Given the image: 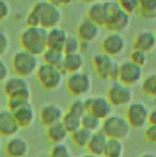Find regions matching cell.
Masks as SVG:
<instances>
[{"instance_id": "obj_1", "label": "cell", "mask_w": 156, "mask_h": 157, "mask_svg": "<svg viewBox=\"0 0 156 157\" xmlns=\"http://www.w3.org/2000/svg\"><path fill=\"white\" fill-rule=\"evenodd\" d=\"M48 31L42 27H26L19 35V44L22 50H25L35 56H41L46 51Z\"/></svg>"}, {"instance_id": "obj_2", "label": "cell", "mask_w": 156, "mask_h": 157, "mask_svg": "<svg viewBox=\"0 0 156 157\" xmlns=\"http://www.w3.org/2000/svg\"><path fill=\"white\" fill-rule=\"evenodd\" d=\"M32 6L37 13L40 27L45 28L46 31L60 27V23L63 21V12L58 6L54 5L53 2L41 0V2L35 3Z\"/></svg>"}, {"instance_id": "obj_3", "label": "cell", "mask_w": 156, "mask_h": 157, "mask_svg": "<svg viewBox=\"0 0 156 157\" xmlns=\"http://www.w3.org/2000/svg\"><path fill=\"white\" fill-rule=\"evenodd\" d=\"M38 67H40V60L38 56L29 54L25 50H18L12 58V68L14 75L27 78L36 74Z\"/></svg>"}, {"instance_id": "obj_4", "label": "cell", "mask_w": 156, "mask_h": 157, "mask_svg": "<svg viewBox=\"0 0 156 157\" xmlns=\"http://www.w3.org/2000/svg\"><path fill=\"white\" fill-rule=\"evenodd\" d=\"M101 132H103L109 139L124 140L131 136L132 128L124 116L113 114L109 117H106L105 120H103Z\"/></svg>"}, {"instance_id": "obj_5", "label": "cell", "mask_w": 156, "mask_h": 157, "mask_svg": "<svg viewBox=\"0 0 156 157\" xmlns=\"http://www.w3.org/2000/svg\"><path fill=\"white\" fill-rule=\"evenodd\" d=\"M92 65L100 79H107L113 82L118 81L120 63L116 59L100 52L92 58Z\"/></svg>"}, {"instance_id": "obj_6", "label": "cell", "mask_w": 156, "mask_h": 157, "mask_svg": "<svg viewBox=\"0 0 156 157\" xmlns=\"http://www.w3.org/2000/svg\"><path fill=\"white\" fill-rule=\"evenodd\" d=\"M35 75L45 91H55L63 84L65 73L61 69L50 67L42 63L38 67Z\"/></svg>"}, {"instance_id": "obj_7", "label": "cell", "mask_w": 156, "mask_h": 157, "mask_svg": "<svg viewBox=\"0 0 156 157\" xmlns=\"http://www.w3.org/2000/svg\"><path fill=\"white\" fill-rule=\"evenodd\" d=\"M92 77L87 72H78L68 74L65 79V88L74 97H83L92 90Z\"/></svg>"}, {"instance_id": "obj_8", "label": "cell", "mask_w": 156, "mask_h": 157, "mask_svg": "<svg viewBox=\"0 0 156 157\" xmlns=\"http://www.w3.org/2000/svg\"><path fill=\"white\" fill-rule=\"evenodd\" d=\"M3 92L8 98H18L31 101V86L26 78L13 75L4 82Z\"/></svg>"}, {"instance_id": "obj_9", "label": "cell", "mask_w": 156, "mask_h": 157, "mask_svg": "<svg viewBox=\"0 0 156 157\" xmlns=\"http://www.w3.org/2000/svg\"><path fill=\"white\" fill-rule=\"evenodd\" d=\"M132 17L120 9L118 2H110L109 5V15L105 23V28L110 32L122 33L124 29H127L131 25Z\"/></svg>"}, {"instance_id": "obj_10", "label": "cell", "mask_w": 156, "mask_h": 157, "mask_svg": "<svg viewBox=\"0 0 156 157\" xmlns=\"http://www.w3.org/2000/svg\"><path fill=\"white\" fill-rule=\"evenodd\" d=\"M105 97L113 107H124L133 102V91L128 86L115 81L109 86Z\"/></svg>"}, {"instance_id": "obj_11", "label": "cell", "mask_w": 156, "mask_h": 157, "mask_svg": "<svg viewBox=\"0 0 156 157\" xmlns=\"http://www.w3.org/2000/svg\"><path fill=\"white\" fill-rule=\"evenodd\" d=\"M150 109L143 102H132L127 106L126 119L132 129H142L149 124Z\"/></svg>"}, {"instance_id": "obj_12", "label": "cell", "mask_w": 156, "mask_h": 157, "mask_svg": "<svg viewBox=\"0 0 156 157\" xmlns=\"http://www.w3.org/2000/svg\"><path fill=\"white\" fill-rule=\"evenodd\" d=\"M84 109L86 113L93 115L101 121L105 120L106 117L113 115V106L107 101L105 96H92L84 98Z\"/></svg>"}, {"instance_id": "obj_13", "label": "cell", "mask_w": 156, "mask_h": 157, "mask_svg": "<svg viewBox=\"0 0 156 157\" xmlns=\"http://www.w3.org/2000/svg\"><path fill=\"white\" fill-rule=\"evenodd\" d=\"M142 79H143V68L133 64L129 60L120 63L118 82L131 87V86H135L138 84L139 82H142Z\"/></svg>"}, {"instance_id": "obj_14", "label": "cell", "mask_w": 156, "mask_h": 157, "mask_svg": "<svg viewBox=\"0 0 156 157\" xmlns=\"http://www.w3.org/2000/svg\"><path fill=\"white\" fill-rule=\"evenodd\" d=\"M101 50L103 54L115 59L126 50V38L122 33L109 32L101 41Z\"/></svg>"}, {"instance_id": "obj_15", "label": "cell", "mask_w": 156, "mask_h": 157, "mask_svg": "<svg viewBox=\"0 0 156 157\" xmlns=\"http://www.w3.org/2000/svg\"><path fill=\"white\" fill-rule=\"evenodd\" d=\"M64 109L58 104H46L41 106L40 111H38V119L45 128H48L50 125L60 123L64 116Z\"/></svg>"}, {"instance_id": "obj_16", "label": "cell", "mask_w": 156, "mask_h": 157, "mask_svg": "<svg viewBox=\"0 0 156 157\" xmlns=\"http://www.w3.org/2000/svg\"><path fill=\"white\" fill-rule=\"evenodd\" d=\"M109 5H110V2L92 3L87 9L86 18L93 22L95 25H97L100 28L104 27L106 23V19H107V15H109Z\"/></svg>"}, {"instance_id": "obj_17", "label": "cell", "mask_w": 156, "mask_h": 157, "mask_svg": "<svg viewBox=\"0 0 156 157\" xmlns=\"http://www.w3.org/2000/svg\"><path fill=\"white\" fill-rule=\"evenodd\" d=\"M19 130L21 128L15 121L12 111L8 109L0 110V137L12 138L17 136Z\"/></svg>"}, {"instance_id": "obj_18", "label": "cell", "mask_w": 156, "mask_h": 157, "mask_svg": "<svg viewBox=\"0 0 156 157\" xmlns=\"http://www.w3.org/2000/svg\"><path fill=\"white\" fill-rule=\"evenodd\" d=\"M13 116L17 124L19 125V128H29L33 124L36 119V111L35 107L31 102H27L25 105L19 106L18 109H15L14 111H12Z\"/></svg>"}, {"instance_id": "obj_19", "label": "cell", "mask_w": 156, "mask_h": 157, "mask_svg": "<svg viewBox=\"0 0 156 157\" xmlns=\"http://www.w3.org/2000/svg\"><path fill=\"white\" fill-rule=\"evenodd\" d=\"M100 35V27L95 25L93 22H91L87 18H83L77 28V37L80 38L82 42L91 44L92 41H95Z\"/></svg>"}, {"instance_id": "obj_20", "label": "cell", "mask_w": 156, "mask_h": 157, "mask_svg": "<svg viewBox=\"0 0 156 157\" xmlns=\"http://www.w3.org/2000/svg\"><path fill=\"white\" fill-rule=\"evenodd\" d=\"M68 32L61 28V27H55L53 29L48 31V38H46V45L48 49L50 50H55V51H64V45L68 38Z\"/></svg>"}, {"instance_id": "obj_21", "label": "cell", "mask_w": 156, "mask_h": 157, "mask_svg": "<svg viewBox=\"0 0 156 157\" xmlns=\"http://www.w3.org/2000/svg\"><path fill=\"white\" fill-rule=\"evenodd\" d=\"M156 49V37L152 31H141L135 36L133 50H139L143 52H151Z\"/></svg>"}, {"instance_id": "obj_22", "label": "cell", "mask_w": 156, "mask_h": 157, "mask_svg": "<svg viewBox=\"0 0 156 157\" xmlns=\"http://www.w3.org/2000/svg\"><path fill=\"white\" fill-rule=\"evenodd\" d=\"M28 152V142L22 137H12L5 144V153L9 157H26Z\"/></svg>"}, {"instance_id": "obj_23", "label": "cell", "mask_w": 156, "mask_h": 157, "mask_svg": "<svg viewBox=\"0 0 156 157\" xmlns=\"http://www.w3.org/2000/svg\"><path fill=\"white\" fill-rule=\"evenodd\" d=\"M107 139L109 138L101 130L92 133V137L90 139L87 147H86V150L88 151V155L103 156L104 151H105V147H106V143H107Z\"/></svg>"}, {"instance_id": "obj_24", "label": "cell", "mask_w": 156, "mask_h": 157, "mask_svg": "<svg viewBox=\"0 0 156 157\" xmlns=\"http://www.w3.org/2000/svg\"><path fill=\"white\" fill-rule=\"evenodd\" d=\"M84 67V58L81 52L78 54H69L65 55L64 54V61H63V70L64 73L68 74H73V73H78L82 72Z\"/></svg>"}, {"instance_id": "obj_25", "label": "cell", "mask_w": 156, "mask_h": 157, "mask_svg": "<svg viewBox=\"0 0 156 157\" xmlns=\"http://www.w3.org/2000/svg\"><path fill=\"white\" fill-rule=\"evenodd\" d=\"M68 136H69V133L67 132L64 125L61 124V121L46 128V138H48L49 142H51L53 144L65 143V139Z\"/></svg>"}, {"instance_id": "obj_26", "label": "cell", "mask_w": 156, "mask_h": 157, "mask_svg": "<svg viewBox=\"0 0 156 157\" xmlns=\"http://www.w3.org/2000/svg\"><path fill=\"white\" fill-rule=\"evenodd\" d=\"M41 58H42V63H44V64H48V65H50V67L58 68V69L63 68L64 52L46 49V51L41 55Z\"/></svg>"}, {"instance_id": "obj_27", "label": "cell", "mask_w": 156, "mask_h": 157, "mask_svg": "<svg viewBox=\"0 0 156 157\" xmlns=\"http://www.w3.org/2000/svg\"><path fill=\"white\" fill-rule=\"evenodd\" d=\"M137 14L142 19H156V0H139Z\"/></svg>"}, {"instance_id": "obj_28", "label": "cell", "mask_w": 156, "mask_h": 157, "mask_svg": "<svg viewBox=\"0 0 156 157\" xmlns=\"http://www.w3.org/2000/svg\"><path fill=\"white\" fill-rule=\"evenodd\" d=\"M81 120H82V116L77 115L72 111H69V110H67V111L64 113V116L63 119H61V124L65 127L67 132L71 134V133L76 132L77 129L81 128Z\"/></svg>"}, {"instance_id": "obj_29", "label": "cell", "mask_w": 156, "mask_h": 157, "mask_svg": "<svg viewBox=\"0 0 156 157\" xmlns=\"http://www.w3.org/2000/svg\"><path fill=\"white\" fill-rule=\"evenodd\" d=\"M124 155V143L118 139H107L103 157H123Z\"/></svg>"}, {"instance_id": "obj_30", "label": "cell", "mask_w": 156, "mask_h": 157, "mask_svg": "<svg viewBox=\"0 0 156 157\" xmlns=\"http://www.w3.org/2000/svg\"><path fill=\"white\" fill-rule=\"evenodd\" d=\"M71 139H72V142L77 146V147H80V148H86L90 142V139L92 137V133L88 132V130H86L83 128H80V129H77L76 132L71 133Z\"/></svg>"}, {"instance_id": "obj_31", "label": "cell", "mask_w": 156, "mask_h": 157, "mask_svg": "<svg viewBox=\"0 0 156 157\" xmlns=\"http://www.w3.org/2000/svg\"><path fill=\"white\" fill-rule=\"evenodd\" d=\"M101 124H103V121H101L100 119H97V117H95L93 115H91L88 113H86L82 116L81 128L88 130L91 133H95L97 130H101Z\"/></svg>"}, {"instance_id": "obj_32", "label": "cell", "mask_w": 156, "mask_h": 157, "mask_svg": "<svg viewBox=\"0 0 156 157\" xmlns=\"http://www.w3.org/2000/svg\"><path fill=\"white\" fill-rule=\"evenodd\" d=\"M65 55L69 54H78L81 52V40L74 35H68V38L64 45V51Z\"/></svg>"}, {"instance_id": "obj_33", "label": "cell", "mask_w": 156, "mask_h": 157, "mask_svg": "<svg viewBox=\"0 0 156 157\" xmlns=\"http://www.w3.org/2000/svg\"><path fill=\"white\" fill-rule=\"evenodd\" d=\"M142 91L149 96H156V74H150L142 79Z\"/></svg>"}, {"instance_id": "obj_34", "label": "cell", "mask_w": 156, "mask_h": 157, "mask_svg": "<svg viewBox=\"0 0 156 157\" xmlns=\"http://www.w3.org/2000/svg\"><path fill=\"white\" fill-rule=\"evenodd\" d=\"M147 60H149V54L147 52L139 51V50H132L129 54V61L141 68H143L147 64Z\"/></svg>"}, {"instance_id": "obj_35", "label": "cell", "mask_w": 156, "mask_h": 157, "mask_svg": "<svg viewBox=\"0 0 156 157\" xmlns=\"http://www.w3.org/2000/svg\"><path fill=\"white\" fill-rule=\"evenodd\" d=\"M118 4L122 10H124L132 17V15L138 12L139 0H120V2H118Z\"/></svg>"}, {"instance_id": "obj_36", "label": "cell", "mask_w": 156, "mask_h": 157, "mask_svg": "<svg viewBox=\"0 0 156 157\" xmlns=\"http://www.w3.org/2000/svg\"><path fill=\"white\" fill-rule=\"evenodd\" d=\"M49 157H72V153L67 143H60L53 146Z\"/></svg>"}, {"instance_id": "obj_37", "label": "cell", "mask_w": 156, "mask_h": 157, "mask_svg": "<svg viewBox=\"0 0 156 157\" xmlns=\"http://www.w3.org/2000/svg\"><path fill=\"white\" fill-rule=\"evenodd\" d=\"M9 48H10L9 35L6 33V31L0 28V58L4 56V55L9 51Z\"/></svg>"}, {"instance_id": "obj_38", "label": "cell", "mask_w": 156, "mask_h": 157, "mask_svg": "<svg viewBox=\"0 0 156 157\" xmlns=\"http://www.w3.org/2000/svg\"><path fill=\"white\" fill-rule=\"evenodd\" d=\"M69 111H72L77 115H80V116H83L86 114V109H84V101L82 98H76L74 101H72L71 105L68 106Z\"/></svg>"}, {"instance_id": "obj_39", "label": "cell", "mask_w": 156, "mask_h": 157, "mask_svg": "<svg viewBox=\"0 0 156 157\" xmlns=\"http://www.w3.org/2000/svg\"><path fill=\"white\" fill-rule=\"evenodd\" d=\"M143 136H145V139L147 142L156 144V125H147Z\"/></svg>"}, {"instance_id": "obj_40", "label": "cell", "mask_w": 156, "mask_h": 157, "mask_svg": "<svg viewBox=\"0 0 156 157\" xmlns=\"http://www.w3.org/2000/svg\"><path fill=\"white\" fill-rule=\"evenodd\" d=\"M10 14V4L6 0H0V22L5 21Z\"/></svg>"}, {"instance_id": "obj_41", "label": "cell", "mask_w": 156, "mask_h": 157, "mask_svg": "<svg viewBox=\"0 0 156 157\" xmlns=\"http://www.w3.org/2000/svg\"><path fill=\"white\" fill-rule=\"evenodd\" d=\"M8 78H9V67L3 59H0V83H4Z\"/></svg>"}, {"instance_id": "obj_42", "label": "cell", "mask_w": 156, "mask_h": 157, "mask_svg": "<svg viewBox=\"0 0 156 157\" xmlns=\"http://www.w3.org/2000/svg\"><path fill=\"white\" fill-rule=\"evenodd\" d=\"M149 125H156V107L150 110L149 113Z\"/></svg>"}, {"instance_id": "obj_43", "label": "cell", "mask_w": 156, "mask_h": 157, "mask_svg": "<svg viewBox=\"0 0 156 157\" xmlns=\"http://www.w3.org/2000/svg\"><path fill=\"white\" fill-rule=\"evenodd\" d=\"M73 2H71V0H68V2H64V0H54L53 2V4L55 5V6H58L59 9L60 8H63V6H68V5H71Z\"/></svg>"}, {"instance_id": "obj_44", "label": "cell", "mask_w": 156, "mask_h": 157, "mask_svg": "<svg viewBox=\"0 0 156 157\" xmlns=\"http://www.w3.org/2000/svg\"><path fill=\"white\" fill-rule=\"evenodd\" d=\"M139 157H156V155L152 152H146V153H142Z\"/></svg>"}, {"instance_id": "obj_45", "label": "cell", "mask_w": 156, "mask_h": 157, "mask_svg": "<svg viewBox=\"0 0 156 157\" xmlns=\"http://www.w3.org/2000/svg\"><path fill=\"white\" fill-rule=\"evenodd\" d=\"M82 157H103V156H93V155H84V156H82Z\"/></svg>"}, {"instance_id": "obj_46", "label": "cell", "mask_w": 156, "mask_h": 157, "mask_svg": "<svg viewBox=\"0 0 156 157\" xmlns=\"http://www.w3.org/2000/svg\"><path fill=\"white\" fill-rule=\"evenodd\" d=\"M0 147H2V137H0Z\"/></svg>"}, {"instance_id": "obj_47", "label": "cell", "mask_w": 156, "mask_h": 157, "mask_svg": "<svg viewBox=\"0 0 156 157\" xmlns=\"http://www.w3.org/2000/svg\"><path fill=\"white\" fill-rule=\"evenodd\" d=\"M154 33H155V37H156V29H155V32H154Z\"/></svg>"}]
</instances>
